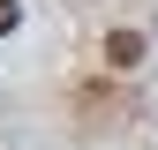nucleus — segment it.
<instances>
[{"label":"nucleus","instance_id":"nucleus-1","mask_svg":"<svg viewBox=\"0 0 158 150\" xmlns=\"http://www.w3.org/2000/svg\"><path fill=\"white\" fill-rule=\"evenodd\" d=\"M106 60L113 68H135V60H143V30H113L106 38Z\"/></svg>","mask_w":158,"mask_h":150},{"label":"nucleus","instance_id":"nucleus-2","mask_svg":"<svg viewBox=\"0 0 158 150\" xmlns=\"http://www.w3.org/2000/svg\"><path fill=\"white\" fill-rule=\"evenodd\" d=\"M15 23H23V8H15V0H0V38H8Z\"/></svg>","mask_w":158,"mask_h":150}]
</instances>
